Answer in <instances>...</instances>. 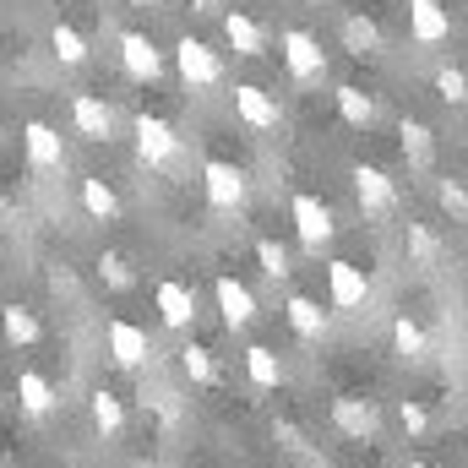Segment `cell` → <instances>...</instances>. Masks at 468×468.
Wrapping results in <instances>:
<instances>
[{
	"label": "cell",
	"mask_w": 468,
	"mask_h": 468,
	"mask_svg": "<svg viewBox=\"0 0 468 468\" xmlns=\"http://www.w3.org/2000/svg\"><path fill=\"white\" fill-rule=\"evenodd\" d=\"M136 153H142V164L169 169V164L180 158V136H175V125L158 120V115H136Z\"/></svg>",
	"instance_id": "obj_1"
},
{
	"label": "cell",
	"mask_w": 468,
	"mask_h": 468,
	"mask_svg": "<svg viewBox=\"0 0 468 468\" xmlns=\"http://www.w3.org/2000/svg\"><path fill=\"white\" fill-rule=\"evenodd\" d=\"M278 44H283V66L294 71V82H322V71H327V55H322V44H316L305 27H289Z\"/></svg>",
	"instance_id": "obj_2"
},
{
	"label": "cell",
	"mask_w": 468,
	"mask_h": 468,
	"mask_svg": "<svg viewBox=\"0 0 468 468\" xmlns=\"http://www.w3.org/2000/svg\"><path fill=\"white\" fill-rule=\"evenodd\" d=\"M175 66H180V77H186L191 88L224 82V60H218V49H207L202 38H180V44H175Z\"/></svg>",
	"instance_id": "obj_3"
},
{
	"label": "cell",
	"mask_w": 468,
	"mask_h": 468,
	"mask_svg": "<svg viewBox=\"0 0 468 468\" xmlns=\"http://www.w3.org/2000/svg\"><path fill=\"white\" fill-rule=\"evenodd\" d=\"M202 186H207V202H213L218 213H234V207L245 202V169H239V164L213 158V164L202 169Z\"/></svg>",
	"instance_id": "obj_4"
},
{
	"label": "cell",
	"mask_w": 468,
	"mask_h": 468,
	"mask_svg": "<svg viewBox=\"0 0 468 468\" xmlns=\"http://www.w3.org/2000/svg\"><path fill=\"white\" fill-rule=\"evenodd\" d=\"M234 115L245 120L250 131H278L283 110H278V99H272L267 88H256V82H239V88H234Z\"/></svg>",
	"instance_id": "obj_5"
},
{
	"label": "cell",
	"mask_w": 468,
	"mask_h": 468,
	"mask_svg": "<svg viewBox=\"0 0 468 468\" xmlns=\"http://www.w3.org/2000/svg\"><path fill=\"white\" fill-rule=\"evenodd\" d=\"M289 213H294V229H300V245H305V250H322V245L333 239V213H327V202H316V197L300 191Z\"/></svg>",
	"instance_id": "obj_6"
},
{
	"label": "cell",
	"mask_w": 468,
	"mask_h": 468,
	"mask_svg": "<svg viewBox=\"0 0 468 468\" xmlns=\"http://www.w3.org/2000/svg\"><path fill=\"white\" fill-rule=\"evenodd\" d=\"M120 60H125V71L136 82H158L164 77V55H158V44L147 33H120Z\"/></svg>",
	"instance_id": "obj_7"
},
{
	"label": "cell",
	"mask_w": 468,
	"mask_h": 468,
	"mask_svg": "<svg viewBox=\"0 0 468 468\" xmlns=\"http://www.w3.org/2000/svg\"><path fill=\"white\" fill-rule=\"evenodd\" d=\"M354 191H359V207H365L370 218H381V213L398 207V186H392L376 164H359V169H354Z\"/></svg>",
	"instance_id": "obj_8"
},
{
	"label": "cell",
	"mask_w": 468,
	"mask_h": 468,
	"mask_svg": "<svg viewBox=\"0 0 468 468\" xmlns=\"http://www.w3.org/2000/svg\"><path fill=\"white\" fill-rule=\"evenodd\" d=\"M327 294H333V305H338V311H359V305H365V294H370L365 267H354V261H333V267H327Z\"/></svg>",
	"instance_id": "obj_9"
},
{
	"label": "cell",
	"mask_w": 468,
	"mask_h": 468,
	"mask_svg": "<svg viewBox=\"0 0 468 468\" xmlns=\"http://www.w3.org/2000/svg\"><path fill=\"white\" fill-rule=\"evenodd\" d=\"M22 142H27V158H33L38 169H60V164H66V142H60L55 125L27 120V125H22Z\"/></svg>",
	"instance_id": "obj_10"
},
{
	"label": "cell",
	"mask_w": 468,
	"mask_h": 468,
	"mask_svg": "<svg viewBox=\"0 0 468 468\" xmlns=\"http://www.w3.org/2000/svg\"><path fill=\"white\" fill-rule=\"evenodd\" d=\"M110 354H115V365H125V370H136L147 354H153V344H147V333L136 327V322H125V316H115L110 322Z\"/></svg>",
	"instance_id": "obj_11"
},
{
	"label": "cell",
	"mask_w": 468,
	"mask_h": 468,
	"mask_svg": "<svg viewBox=\"0 0 468 468\" xmlns=\"http://www.w3.org/2000/svg\"><path fill=\"white\" fill-rule=\"evenodd\" d=\"M409 33L420 44H441L452 33V16L441 11V0H409Z\"/></svg>",
	"instance_id": "obj_12"
},
{
	"label": "cell",
	"mask_w": 468,
	"mask_h": 468,
	"mask_svg": "<svg viewBox=\"0 0 468 468\" xmlns=\"http://www.w3.org/2000/svg\"><path fill=\"white\" fill-rule=\"evenodd\" d=\"M213 294H218V311H224L229 327H250V322H256V300H250V289H245L239 278L224 272V278L213 283Z\"/></svg>",
	"instance_id": "obj_13"
},
{
	"label": "cell",
	"mask_w": 468,
	"mask_h": 468,
	"mask_svg": "<svg viewBox=\"0 0 468 468\" xmlns=\"http://www.w3.org/2000/svg\"><path fill=\"white\" fill-rule=\"evenodd\" d=\"M71 120H77V131H82L88 142H110V131H115L110 104L93 99V93H77V99H71Z\"/></svg>",
	"instance_id": "obj_14"
},
{
	"label": "cell",
	"mask_w": 468,
	"mask_h": 468,
	"mask_svg": "<svg viewBox=\"0 0 468 468\" xmlns=\"http://www.w3.org/2000/svg\"><path fill=\"white\" fill-rule=\"evenodd\" d=\"M158 316H164L169 327H191V322H197V294H191L186 283L164 278V283H158Z\"/></svg>",
	"instance_id": "obj_15"
},
{
	"label": "cell",
	"mask_w": 468,
	"mask_h": 468,
	"mask_svg": "<svg viewBox=\"0 0 468 468\" xmlns=\"http://www.w3.org/2000/svg\"><path fill=\"white\" fill-rule=\"evenodd\" d=\"M224 38L234 44V55H245V60L267 55V33H261V22L245 16V11H229V16H224Z\"/></svg>",
	"instance_id": "obj_16"
},
{
	"label": "cell",
	"mask_w": 468,
	"mask_h": 468,
	"mask_svg": "<svg viewBox=\"0 0 468 468\" xmlns=\"http://www.w3.org/2000/svg\"><path fill=\"white\" fill-rule=\"evenodd\" d=\"M333 425L344 436H354V441H365V436H376V409L365 398H338L333 403Z\"/></svg>",
	"instance_id": "obj_17"
},
{
	"label": "cell",
	"mask_w": 468,
	"mask_h": 468,
	"mask_svg": "<svg viewBox=\"0 0 468 468\" xmlns=\"http://www.w3.org/2000/svg\"><path fill=\"white\" fill-rule=\"evenodd\" d=\"M289 327H294L300 338H322V333H327V311H322L311 294H294V300H289Z\"/></svg>",
	"instance_id": "obj_18"
},
{
	"label": "cell",
	"mask_w": 468,
	"mask_h": 468,
	"mask_svg": "<svg viewBox=\"0 0 468 468\" xmlns=\"http://www.w3.org/2000/svg\"><path fill=\"white\" fill-rule=\"evenodd\" d=\"M245 376H250L261 392H272V387L283 381V365H278V354H272V349H261V344H256V349H245Z\"/></svg>",
	"instance_id": "obj_19"
},
{
	"label": "cell",
	"mask_w": 468,
	"mask_h": 468,
	"mask_svg": "<svg viewBox=\"0 0 468 468\" xmlns=\"http://www.w3.org/2000/svg\"><path fill=\"white\" fill-rule=\"evenodd\" d=\"M0 327H5V338H11L16 349L38 344V316H33V311H22V305H5V311H0Z\"/></svg>",
	"instance_id": "obj_20"
},
{
	"label": "cell",
	"mask_w": 468,
	"mask_h": 468,
	"mask_svg": "<svg viewBox=\"0 0 468 468\" xmlns=\"http://www.w3.org/2000/svg\"><path fill=\"white\" fill-rule=\"evenodd\" d=\"M16 398H22L27 414H44V409L55 403V387H49L38 370H22V376H16Z\"/></svg>",
	"instance_id": "obj_21"
},
{
	"label": "cell",
	"mask_w": 468,
	"mask_h": 468,
	"mask_svg": "<svg viewBox=\"0 0 468 468\" xmlns=\"http://www.w3.org/2000/svg\"><path fill=\"white\" fill-rule=\"evenodd\" d=\"M392 344H398L403 359H425V327H420L414 316H398V322H392Z\"/></svg>",
	"instance_id": "obj_22"
},
{
	"label": "cell",
	"mask_w": 468,
	"mask_h": 468,
	"mask_svg": "<svg viewBox=\"0 0 468 468\" xmlns=\"http://www.w3.org/2000/svg\"><path fill=\"white\" fill-rule=\"evenodd\" d=\"M88 414H93V425H99L104 436H115L120 425H125V409H120V398H115V392H93Z\"/></svg>",
	"instance_id": "obj_23"
},
{
	"label": "cell",
	"mask_w": 468,
	"mask_h": 468,
	"mask_svg": "<svg viewBox=\"0 0 468 468\" xmlns=\"http://www.w3.org/2000/svg\"><path fill=\"white\" fill-rule=\"evenodd\" d=\"M82 207H88L93 218H104V224H110V218H115V213H120L115 191H110L104 180H82Z\"/></svg>",
	"instance_id": "obj_24"
},
{
	"label": "cell",
	"mask_w": 468,
	"mask_h": 468,
	"mask_svg": "<svg viewBox=\"0 0 468 468\" xmlns=\"http://www.w3.org/2000/svg\"><path fill=\"white\" fill-rule=\"evenodd\" d=\"M403 153H409V164H420V169H425V164H431V153H436V147H431V125L403 120Z\"/></svg>",
	"instance_id": "obj_25"
},
{
	"label": "cell",
	"mask_w": 468,
	"mask_h": 468,
	"mask_svg": "<svg viewBox=\"0 0 468 468\" xmlns=\"http://www.w3.org/2000/svg\"><path fill=\"white\" fill-rule=\"evenodd\" d=\"M338 115L349 120V125H370V120H376V104H370L359 88H349V82H344V88H338Z\"/></svg>",
	"instance_id": "obj_26"
},
{
	"label": "cell",
	"mask_w": 468,
	"mask_h": 468,
	"mask_svg": "<svg viewBox=\"0 0 468 468\" xmlns=\"http://www.w3.org/2000/svg\"><path fill=\"white\" fill-rule=\"evenodd\" d=\"M344 38H349L354 55H376V44H381V33H376L370 16H349V22H344Z\"/></svg>",
	"instance_id": "obj_27"
},
{
	"label": "cell",
	"mask_w": 468,
	"mask_h": 468,
	"mask_svg": "<svg viewBox=\"0 0 468 468\" xmlns=\"http://www.w3.org/2000/svg\"><path fill=\"white\" fill-rule=\"evenodd\" d=\"M55 55H60L66 66H82V60H88V38H82L77 27L60 22V27H55Z\"/></svg>",
	"instance_id": "obj_28"
},
{
	"label": "cell",
	"mask_w": 468,
	"mask_h": 468,
	"mask_svg": "<svg viewBox=\"0 0 468 468\" xmlns=\"http://www.w3.org/2000/svg\"><path fill=\"white\" fill-rule=\"evenodd\" d=\"M180 365H186L191 381H218V365H213V354L202 349V344H191V349L180 354Z\"/></svg>",
	"instance_id": "obj_29"
},
{
	"label": "cell",
	"mask_w": 468,
	"mask_h": 468,
	"mask_svg": "<svg viewBox=\"0 0 468 468\" xmlns=\"http://www.w3.org/2000/svg\"><path fill=\"white\" fill-rule=\"evenodd\" d=\"M436 93H441L447 104H463L468 99V77L458 71V66H441V71H436Z\"/></svg>",
	"instance_id": "obj_30"
},
{
	"label": "cell",
	"mask_w": 468,
	"mask_h": 468,
	"mask_svg": "<svg viewBox=\"0 0 468 468\" xmlns=\"http://www.w3.org/2000/svg\"><path fill=\"white\" fill-rule=\"evenodd\" d=\"M256 261H261V272H267V278H289V256H283V245L256 239Z\"/></svg>",
	"instance_id": "obj_31"
},
{
	"label": "cell",
	"mask_w": 468,
	"mask_h": 468,
	"mask_svg": "<svg viewBox=\"0 0 468 468\" xmlns=\"http://www.w3.org/2000/svg\"><path fill=\"white\" fill-rule=\"evenodd\" d=\"M99 278H104L110 289H131V261L115 256V250H104V256H99Z\"/></svg>",
	"instance_id": "obj_32"
},
{
	"label": "cell",
	"mask_w": 468,
	"mask_h": 468,
	"mask_svg": "<svg viewBox=\"0 0 468 468\" xmlns=\"http://www.w3.org/2000/svg\"><path fill=\"white\" fill-rule=\"evenodd\" d=\"M409 250H414V261H436V234L425 224H409Z\"/></svg>",
	"instance_id": "obj_33"
},
{
	"label": "cell",
	"mask_w": 468,
	"mask_h": 468,
	"mask_svg": "<svg viewBox=\"0 0 468 468\" xmlns=\"http://www.w3.org/2000/svg\"><path fill=\"white\" fill-rule=\"evenodd\" d=\"M441 207H447L452 218H468V191L458 180H441Z\"/></svg>",
	"instance_id": "obj_34"
},
{
	"label": "cell",
	"mask_w": 468,
	"mask_h": 468,
	"mask_svg": "<svg viewBox=\"0 0 468 468\" xmlns=\"http://www.w3.org/2000/svg\"><path fill=\"white\" fill-rule=\"evenodd\" d=\"M398 420H403V431H409V436H420V431H425V425H431V414H425V409H420V403H414V398H409V403H403V409H398Z\"/></svg>",
	"instance_id": "obj_35"
},
{
	"label": "cell",
	"mask_w": 468,
	"mask_h": 468,
	"mask_svg": "<svg viewBox=\"0 0 468 468\" xmlns=\"http://www.w3.org/2000/svg\"><path fill=\"white\" fill-rule=\"evenodd\" d=\"M191 5H197V11H218L224 0H191Z\"/></svg>",
	"instance_id": "obj_36"
},
{
	"label": "cell",
	"mask_w": 468,
	"mask_h": 468,
	"mask_svg": "<svg viewBox=\"0 0 468 468\" xmlns=\"http://www.w3.org/2000/svg\"><path fill=\"white\" fill-rule=\"evenodd\" d=\"M409 468H436V463H409Z\"/></svg>",
	"instance_id": "obj_37"
},
{
	"label": "cell",
	"mask_w": 468,
	"mask_h": 468,
	"mask_svg": "<svg viewBox=\"0 0 468 468\" xmlns=\"http://www.w3.org/2000/svg\"><path fill=\"white\" fill-rule=\"evenodd\" d=\"M131 5H147V0H131Z\"/></svg>",
	"instance_id": "obj_38"
},
{
	"label": "cell",
	"mask_w": 468,
	"mask_h": 468,
	"mask_svg": "<svg viewBox=\"0 0 468 468\" xmlns=\"http://www.w3.org/2000/svg\"><path fill=\"white\" fill-rule=\"evenodd\" d=\"M463 272H468V256H463Z\"/></svg>",
	"instance_id": "obj_39"
},
{
	"label": "cell",
	"mask_w": 468,
	"mask_h": 468,
	"mask_svg": "<svg viewBox=\"0 0 468 468\" xmlns=\"http://www.w3.org/2000/svg\"><path fill=\"white\" fill-rule=\"evenodd\" d=\"M463 452H468V436H463Z\"/></svg>",
	"instance_id": "obj_40"
},
{
	"label": "cell",
	"mask_w": 468,
	"mask_h": 468,
	"mask_svg": "<svg viewBox=\"0 0 468 468\" xmlns=\"http://www.w3.org/2000/svg\"><path fill=\"white\" fill-rule=\"evenodd\" d=\"M55 5H66V0H55Z\"/></svg>",
	"instance_id": "obj_41"
}]
</instances>
